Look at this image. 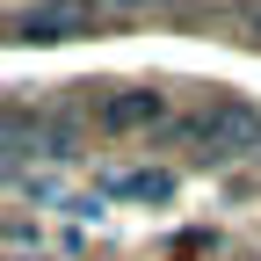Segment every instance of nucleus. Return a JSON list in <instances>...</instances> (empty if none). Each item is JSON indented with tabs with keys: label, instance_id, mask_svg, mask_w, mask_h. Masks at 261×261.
I'll use <instances>...</instances> for the list:
<instances>
[{
	"label": "nucleus",
	"instance_id": "obj_1",
	"mask_svg": "<svg viewBox=\"0 0 261 261\" xmlns=\"http://www.w3.org/2000/svg\"><path fill=\"white\" fill-rule=\"evenodd\" d=\"M181 138L203 152V160H240L261 145V109L254 102H232V94H218V102H203L189 123H181Z\"/></svg>",
	"mask_w": 261,
	"mask_h": 261
},
{
	"label": "nucleus",
	"instance_id": "obj_2",
	"mask_svg": "<svg viewBox=\"0 0 261 261\" xmlns=\"http://www.w3.org/2000/svg\"><path fill=\"white\" fill-rule=\"evenodd\" d=\"M15 44H65L87 29V0H37V8H15Z\"/></svg>",
	"mask_w": 261,
	"mask_h": 261
},
{
	"label": "nucleus",
	"instance_id": "obj_3",
	"mask_svg": "<svg viewBox=\"0 0 261 261\" xmlns=\"http://www.w3.org/2000/svg\"><path fill=\"white\" fill-rule=\"evenodd\" d=\"M94 123H102L109 138H130V130H152V123H167V94H152V87H116V94H102V109H94Z\"/></svg>",
	"mask_w": 261,
	"mask_h": 261
},
{
	"label": "nucleus",
	"instance_id": "obj_4",
	"mask_svg": "<svg viewBox=\"0 0 261 261\" xmlns=\"http://www.w3.org/2000/svg\"><path fill=\"white\" fill-rule=\"evenodd\" d=\"M109 196H123V203H167V196H174V174H160V167H123V174H109Z\"/></svg>",
	"mask_w": 261,
	"mask_h": 261
},
{
	"label": "nucleus",
	"instance_id": "obj_5",
	"mask_svg": "<svg viewBox=\"0 0 261 261\" xmlns=\"http://www.w3.org/2000/svg\"><path fill=\"white\" fill-rule=\"evenodd\" d=\"M109 8H160V0H109Z\"/></svg>",
	"mask_w": 261,
	"mask_h": 261
},
{
	"label": "nucleus",
	"instance_id": "obj_6",
	"mask_svg": "<svg viewBox=\"0 0 261 261\" xmlns=\"http://www.w3.org/2000/svg\"><path fill=\"white\" fill-rule=\"evenodd\" d=\"M254 37H261V8H254Z\"/></svg>",
	"mask_w": 261,
	"mask_h": 261
}]
</instances>
